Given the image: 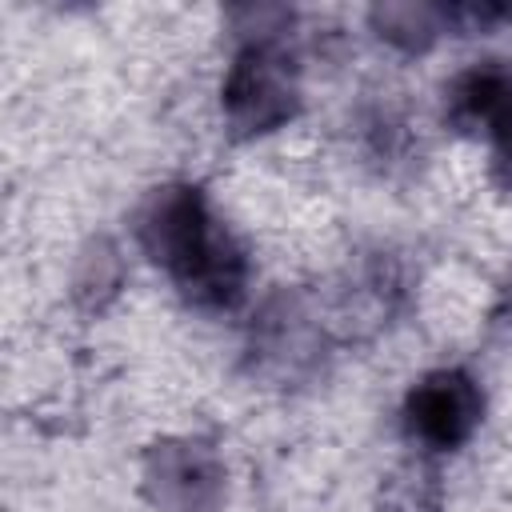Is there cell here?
Returning <instances> with one entry per match:
<instances>
[{
	"label": "cell",
	"mask_w": 512,
	"mask_h": 512,
	"mask_svg": "<svg viewBox=\"0 0 512 512\" xmlns=\"http://www.w3.org/2000/svg\"><path fill=\"white\" fill-rule=\"evenodd\" d=\"M144 244L188 300L228 308L244 292V256L208 212L200 188H168L144 220Z\"/></svg>",
	"instance_id": "1"
},
{
	"label": "cell",
	"mask_w": 512,
	"mask_h": 512,
	"mask_svg": "<svg viewBox=\"0 0 512 512\" xmlns=\"http://www.w3.org/2000/svg\"><path fill=\"white\" fill-rule=\"evenodd\" d=\"M408 432L420 436L432 448H456L468 440V432L480 420V388L472 384L468 372H432L428 380H420L408 396L404 408Z\"/></svg>",
	"instance_id": "2"
},
{
	"label": "cell",
	"mask_w": 512,
	"mask_h": 512,
	"mask_svg": "<svg viewBox=\"0 0 512 512\" xmlns=\"http://www.w3.org/2000/svg\"><path fill=\"white\" fill-rule=\"evenodd\" d=\"M288 72H284V56L268 44L244 48L232 64V76L224 84V104L228 112L248 124V128H268L272 120H280L288 112Z\"/></svg>",
	"instance_id": "3"
},
{
	"label": "cell",
	"mask_w": 512,
	"mask_h": 512,
	"mask_svg": "<svg viewBox=\"0 0 512 512\" xmlns=\"http://www.w3.org/2000/svg\"><path fill=\"white\" fill-rule=\"evenodd\" d=\"M452 116L480 124L492 144L512 160V72L500 64H480L452 84Z\"/></svg>",
	"instance_id": "4"
}]
</instances>
